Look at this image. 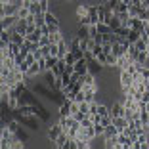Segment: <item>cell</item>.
<instances>
[{
  "label": "cell",
  "instance_id": "1",
  "mask_svg": "<svg viewBox=\"0 0 149 149\" xmlns=\"http://www.w3.org/2000/svg\"><path fill=\"white\" fill-rule=\"evenodd\" d=\"M118 82H120V92L126 94L128 88L134 84V77H132L126 69H123V71H118Z\"/></svg>",
  "mask_w": 149,
  "mask_h": 149
},
{
  "label": "cell",
  "instance_id": "2",
  "mask_svg": "<svg viewBox=\"0 0 149 149\" xmlns=\"http://www.w3.org/2000/svg\"><path fill=\"white\" fill-rule=\"evenodd\" d=\"M63 134V126L59 123H56V124H50L48 126V132H46V138H48V141L50 143H54V141L57 140V138Z\"/></svg>",
  "mask_w": 149,
  "mask_h": 149
},
{
  "label": "cell",
  "instance_id": "3",
  "mask_svg": "<svg viewBox=\"0 0 149 149\" xmlns=\"http://www.w3.org/2000/svg\"><path fill=\"white\" fill-rule=\"evenodd\" d=\"M44 19H46V25L50 27V31L52 33H56V31H59L61 27H59V19H57V15L54 12H44Z\"/></svg>",
  "mask_w": 149,
  "mask_h": 149
},
{
  "label": "cell",
  "instance_id": "4",
  "mask_svg": "<svg viewBox=\"0 0 149 149\" xmlns=\"http://www.w3.org/2000/svg\"><path fill=\"white\" fill-rule=\"evenodd\" d=\"M109 107H111V117H124L126 115V107L123 101H113Z\"/></svg>",
  "mask_w": 149,
  "mask_h": 149
},
{
  "label": "cell",
  "instance_id": "5",
  "mask_svg": "<svg viewBox=\"0 0 149 149\" xmlns=\"http://www.w3.org/2000/svg\"><path fill=\"white\" fill-rule=\"evenodd\" d=\"M17 21H19L17 13H13V15H2V17H0V25H2V29H10V27H13Z\"/></svg>",
  "mask_w": 149,
  "mask_h": 149
},
{
  "label": "cell",
  "instance_id": "6",
  "mask_svg": "<svg viewBox=\"0 0 149 149\" xmlns=\"http://www.w3.org/2000/svg\"><path fill=\"white\" fill-rule=\"evenodd\" d=\"M74 71H77L79 74L90 73V69H88V59H86V57H80V59H77V63H74Z\"/></svg>",
  "mask_w": 149,
  "mask_h": 149
},
{
  "label": "cell",
  "instance_id": "7",
  "mask_svg": "<svg viewBox=\"0 0 149 149\" xmlns=\"http://www.w3.org/2000/svg\"><path fill=\"white\" fill-rule=\"evenodd\" d=\"M71 105H73V100H69V97H65V101H63L59 107V117H69L71 115Z\"/></svg>",
  "mask_w": 149,
  "mask_h": 149
},
{
  "label": "cell",
  "instance_id": "8",
  "mask_svg": "<svg viewBox=\"0 0 149 149\" xmlns=\"http://www.w3.org/2000/svg\"><path fill=\"white\" fill-rule=\"evenodd\" d=\"M88 13H90V4H88V2H80V4L77 6V12H74L77 19L84 17V15H88Z\"/></svg>",
  "mask_w": 149,
  "mask_h": 149
},
{
  "label": "cell",
  "instance_id": "9",
  "mask_svg": "<svg viewBox=\"0 0 149 149\" xmlns=\"http://www.w3.org/2000/svg\"><path fill=\"white\" fill-rule=\"evenodd\" d=\"M19 6L15 4H6V6H0V17L2 15H13V13H17Z\"/></svg>",
  "mask_w": 149,
  "mask_h": 149
},
{
  "label": "cell",
  "instance_id": "10",
  "mask_svg": "<svg viewBox=\"0 0 149 149\" xmlns=\"http://www.w3.org/2000/svg\"><path fill=\"white\" fill-rule=\"evenodd\" d=\"M132 61H134V59H132V57L128 56V54H124V56H120V57H118V59H117V69H118V71L126 69V67L130 65Z\"/></svg>",
  "mask_w": 149,
  "mask_h": 149
},
{
  "label": "cell",
  "instance_id": "11",
  "mask_svg": "<svg viewBox=\"0 0 149 149\" xmlns=\"http://www.w3.org/2000/svg\"><path fill=\"white\" fill-rule=\"evenodd\" d=\"M113 124L118 128V132H124L128 128V118L126 117H113Z\"/></svg>",
  "mask_w": 149,
  "mask_h": 149
},
{
  "label": "cell",
  "instance_id": "12",
  "mask_svg": "<svg viewBox=\"0 0 149 149\" xmlns=\"http://www.w3.org/2000/svg\"><path fill=\"white\" fill-rule=\"evenodd\" d=\"M74 35L79 36L80 40L90 38V25H79V29H77V33H74Z\"/></svg>",
  "mask_w": 149,
  "mask_h": 149
},
{
  "label": "cell",
  "instance_id": "13",
  "mask_svg": "<svg viewBox=\"0 0 149 149\" xmlns=\"http://www.w3.org/2000/svg\"><path fill=\"white\" fill-rule=\"evenodd\" d=\"M15 31L17 33H21V35H27V31H29V21H27V19H19L17 23H15Z\"/></svg>",
  "mask_w": 149,
  "mask_h": 149
},
{
  "label": "cell",
  "instance_id": "14",
  "mask_svg": "<svg viewBox=\"0 0 149 149\" xmlns=\"http://www.w3.org/2000/svg\"><path fill=\"white\" fill-rule=\"evenodd\" d=\"M27 74L31 77V79H35V77H38V74H42V67L38 65V61H35L31 67H29V71H27Z\"/></svg>",
  "mask_w": 149,
  "mask_h": 149
},
{
  "label": "cell",
  "instance_id": "15",
  "mask_svg": "<svg viewBox=\"0 0 149 149\" xmlns=\"http://www.w3.org/2000/svg\"><path fill=\"white\" fill-rule=\"evenodd\" d=\"M134 44H136V48L140 50V52H147V46H149V42L143 38V36H140V38H138Z\"/></svg>",
  "mask_w": 149,
  "mask_h": 149
},
{
  "label": "cell",
  "instance_id": "16",
  "mask_svg": "<svg viewBox=\"0 0 149 149\" xmlns=\"http://www.w3.org/2000/svg\"><path fill=\"white\" fill-rule=\"evenodd\" d=\"M63 38H65V36L61 35V29H59V31H56V33H52V35H50V42H52V44H59V42H61Z\"/></svg>",
  "mask_w": 149,
  "mask_h": 149
},
{
  "label": "cell",
  "instance_id": "17",
  "mask_svg": "<svg viewBox=\"0 0 149 149\" xmlns=\"http://www.w3.org/2000/svg\"><path fill=\"white\" fill-rule=\"evenodd\" d=\"M97 33H101V35H111L113 29H111V25H107V23H97Z\"/></svg>",
  "mask_w": 149,
  "mask_h": 149
},
{
  "label": "cell",
  "instance_id": "18",
  "mask_svg": "<svg viewBox=\"0 0 149 149\" xmlns=\"http://www.w3.org/2000/svg\"><path fill=\"white\" fill-rule=\"evenodd\" d=\"M31 15V10L27 8V6H19V10H17V17L19 19H27Z\"/></svg>",
  "mask_w": 149,
  "mask_h": 149
},
{
  "label": "cell",
  "instance_id": "19",
  "mask_svg": "<svg viewBox=\"0 0 149 149\" xmlns=\"http://www.w3.org/2000/svg\"><path fill=\"white\" fill-rule=\"evenodd\" d=\"M128 56L132 57V59H134V61H136V57H138V54H140V50L136 48V44H130V46H128Z\"/></svg>",
  "mask_w": 149,
  "mask_h": 149
},
{
  "label": "cell",
  "instance_id": "20",
  "mask_svg": "<svg viewBox=\"0 0 149 149\" xmlns=\"http://www.w3.org/2000/svg\"><path fill=\"white\" fill-rule=\"evenodd\" d=\"M19 50H21V46H19V44H15V42H10L8 44V52L12 54V56H17Z\"/></svg>",
  "mask_w": 149,
  "mask_h": 149
},
{
  "label": "cell",
  "instance_id": "21",
  "mask_svg": "<svg viewBox=\"0 0 149 149\" xmlns=\"http://www.w3.org/2000/svg\"><path fill=\"white\" fill-rule=\"evenodd\" d=\"M77 59H79V57H77V54H74V52H71V50H69V54L65 56V61H67V65H74V63H77Z\"/></svg>",
  "mask_w": 149,
  "mask_h": 149
},
{
  "label": "cell",
  "instance_id": "22",
  "mask_svg": "<svg viewBox=\"0 0 149 149\" xmlns=\"http://www.w3.org/2000/svg\"><path fill=\"white\" fill-rule=\"evenodd\" d=\"M15 134H17V138H19V140H23V141L29 140V134L25 132V126H23V124H21V128H19V130L15 132Z\"/></svg>",
  "mask_w": 149,
  "mask_h": 149
},
{
  "label": "cell",
  "instance_id": "23",
  "mask_svg": "<svg viewBox=\"0 0 149 149\" xmlns=\"http://www.w3.org/2000/svg\"><path fill=\"white\" fill-rule=\"evenodd\" d=\"M140 36H141V35H140V33H138V31H134V29H130V33H128V40H130L132 44L136 42V40L140 38Z\"/></svg>",
  "mask_w": 149,
  "mask_h": 149
},
{
  "label": "cell",
  "instance_id": "24",
  "mask_svg": "<svg viewBox=\"0 0 149 149\" xmlns=\"http://www.w3.org/2000/svg\"><path fill=\"white\" fill-rule=\"evenodd\" d=\"M140 120L147 126V123H149V111L147 109H143V111H140Z\"/></svg>",
  "mask_w": 149,
  "mask_h": 149
},
{
  "label": "cell",
  "instance_id": "25",
  "mask_svg": "<svg viewBox=\"0 0 149 149\" xmlns=\"http://www.w3.org/2000/svg\"><path fill=\"white\" fill-rule=\"evenodd\" d=\"M48 44H52V42H50V36L42 35V36H40V40H38V46L42 48V46H48Z\"/></svg>",
  "mask_w": 149,
  "mask_h": 149
},
{
  "label": "cell",
  "instance_id": "26",
  "mask_svg": "<svg viewBox=\"0 0 149 149\" xmlns=\"http://www.w3.org/2000/svg\"><path fill=\"white\" fill-rule=\"evenodd\" d=\"M94 128H96V134H97V136H103V132H105V126H103L101 123H96V124H94Z\"/></svg>",
  "mask_w": 149,
  "mask_h": 149
},
{
  "label": "cell",
  "instance_id": "27",
  "mask_svg": "<svg viewBox=\"0 0 149 149\" xmlns=\"http://www.w3.org/2000/svg\"><path fill=\"white\" fill-rule=\"evenodd\" d=\"M140 73H141V77H143L145 80H149V67L141 65V67H140Z\"/></svg>",
  "mask_w": 149,
  "mask_h": 149
},
{
  "label": "cell",
  "instance_id": "28",
  "mask_svg": "<svg viewBox=\"0 0 149 149\" xmlns=\"http://www.w3.org/2000/svg\"><path fill=\"white\" fill-rule=\"evenodd\" d=\"M40 6H42V12H48V8H50V0H36Z\"/></svg>",
  "mask_w": 149,
  "mask_h": 149
},
{
  "label": "cell",
  "instance_id": "29",
  "mask_svg": "<svg viewBox=\"0 0 149 149\" xmlns=\"http://www.w3.org/2000/svg\"><path fill=\"white\" fill-rule=\"evenodd\" d=\"M86 100V96H84V92L80 90V92H77V96H74V101H84Z\"/></svg>",
  "mask_w": 149,
  "mask_h": 149
},
{
  "label": "cell",
  "instance_id": "30",
  "mask_svg": "<svg viewBox=\"0 0 149 149\" xmlns=\"http://www.w3.org/2000/svg\"><path fill=\"white\" fill-rule=\"evenodd\" d=\"M96 35H97V25H90V36L94 38Z\"/></svg>",
  "mask_w": 149,
  "mask_h": 149
},
{
  "label": "cell",
  "instance_id": "31",
  "mask_svg": "<svg viewBox=\"0 0 149 149\" xmlns=\"http://www.w3.org/2000/svg\"><path fill=\"white\" fill-rule=\"evenodd\" d=\"M147 82H149V80H147Z\"/></svg>",
  "mask_w": 149,
  "mask_h": 149
}]
</instances>
